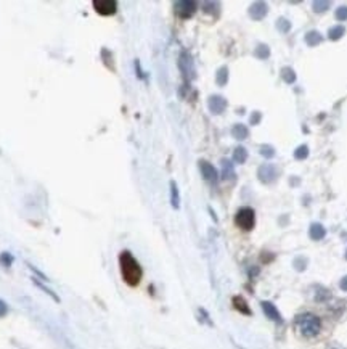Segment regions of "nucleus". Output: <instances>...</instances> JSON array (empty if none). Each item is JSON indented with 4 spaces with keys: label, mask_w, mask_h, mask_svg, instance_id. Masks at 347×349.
Masks as SVG:
<instances>
[{
    "label": "nucleus",
    "mask_w": 347,
    "mask_h": 349,
    "mask_svg": "<svg viewBox=\"0 0 347 349\" xmlns=\"http://www.w3.org/2000/svg\"><path fill=\"white\" fill-rule=\"evenodd\" d=\"M119 267H121V275L124 281L129 286H137L140 283L141 277H143V270L139 264L137 259L130 251H122L119 255Z\"/></svg>",
    "instance_id": "nucleus-1"
},
{
    "label": "nucleus",
    "mask_w": 347,
    "mask_h": 349,
    "mask_svg": "<svg viewBox=\"0 0 347 349\" xmlns=\"http://www.w3.org/2000/svg\"><path fill=\"white\" fill-rule=\"evenodd\" d=\"M296 328L302 336H317L322 330V322L314 314H301L296 317Z\"/></svg>",
    "instance_id": "nucleus-2"
},
{
    "label": "nucleus",
    "mask_w": 347,
    "mask_h": 349,
    "mask_svg": "<svg viewBox=\"0 0 347 349\" xmlns=\"http://www.w3.org/2000/svg\"><path fill=\"white\" fill-rule=\"evenodd\" d=\"M179 68L182 71V76H184V79L186 82H190L191 79H195L196 70H195V65H193L191 55L186 52V50H184V52H182L180 56H179Z\"/></svg>",
    "instance_id": "nucleus-3"
},
{
    "label": "nucleus",
    "mask_w": 347,
    "mask_h": 349,
    "mask_svg": "<svg viewBox=\"0 0 347 349\" xmlns=\"http://www.w3.org/2000/svg\"><path fill=\"white\" fill-rule=\"evenodd\" d=\"M235 224L241 230H251L255 224V214L251 208H241L235 216Z\"/></svg>",
    "instance_id": "nucleus-4"
},
{
    "label": "nucleus",
    "mask_w": 347,
    "mask_h": 349,
    "mask_svg": "<svg viewBox=\"0 0 347 349\" xmlns=\"http://www.w3.org/2000/svg\"><path fill=\"white\" fill-rule=\"evenodd\" d=\"M174 8H175L177 16H180L182 20H186L195 15L198 5H196V2H191V0H180V2L174 3Z\"/></svg>",
    "instance_id": "nucleus-5"
},
{
    "label": "nucleus",
    "mask_w": 347,
    "mask_h": 349,
    "mask_svg": "<svg viewBox=\"0 0 347 349\" xmlns=\"http://www.w3.org/2000/svg\"><path fill=\"white\" fill-rule=\"evenodd\" d=\"M92 5L96 13L101 16H111L117 11V2L115 0H93Z\"/></svg>",
    "instance_id": "nucleus-6"
},
{
    "label": "nucleus",
    "mask_w": 347,
    "mask_h": 349,
    "mask_svg": "<svg viewBox=\"0 0 347 349\" xmlns=\"http://www.w3.org/2000/svg\"><path fill=\"white\" fill-rule=\"evenodd\" d=\"M257 177L262 184H272L278 177V169L274 164H262L257 171Z\"/></svg>",
    "instance_id": "nucleus-7"
},
{
    "label": "nucleus",
    "mask_w": 347,
    "mask_h": 349,
    "mask_svg": "<svg viewBox=\"0 0 347 349\" xmlns=\"http://www.w3.org/2000/svg\"><path fill=\"white\" fill-rule=\"evenodd\" d=\"M227 98L222 95H210L208 98V108L212 115H222L227 110Z\"/></svg>",
    "instance_id": "nucleus-8"
},
{
    "label": "nucleus",
    "mask_w": 347,
    "mask_h": 349,
    "mask_svg": "<svg viewBox=\"0 0 347 349\" xmlns=\"http://www.w3.org/2000/svg\"><path fill=\"white\" fill-rule=\"evenodd\" d=\"M200 171H201V176L203 179L206 180L209 184H217L219 180V172L208 161H200Z\"/></svg>",
    "instance_id": "nucleus-9"
},
{
    "label": "nucleus",
    "mask_w": 347,
    "mask_h": 349,
    "mask_svg": "<svg viewBox=\"0 0 347 349\" xmlns=\"http://www.w3.org/2000/svg\"><path fill=\"white\" fill-rule=\"evenodd\" d=\"M267 11H269V8H267L265 2H255V3L251 5V7H249V16H251L253 20L259 21V20L265 18Z\"/></svg>",
    "instance_id": "nucleus-10"
},
{
    "label": "nucleus",
    "mask_w": 347,
    "mask_h": 349,
    "mask_svg": "<svg viewBox=\"0 0 347 349\" xmlns=\"http://www.w3.org/2000/svg\"><path fill=\"white\" fill-rule=\"evenodd\" d=\"M220 167H222V172H220L222 179L224 180H233L235 179V167H233V163L230 160L224 158V160L220 161Z\"/></svg>",
    "instance_id": "nucleus-11"
},
{
    "label": "nucleus",
    "mask_w": 347,
    "mask_h": 349,
    "mask_svg": "<svg viewBox=\"0 0 347 349\" xmlns=\"http://www.w3.org/2000/svg\"><path fill=\"white\" fill-rule=\"evenodd\" d=\"M262 309H264V314L270 320H275V322L281 324V315L278 312V309L275 307V304H272L269 301H262Z\"/></svg>",
    "instance_id": "nucleus-12"
},
{
    "label": "nucleus",
    "mask_w": 347,
    "mask_h": 349,
    "mask_svg": "<svg viewBox=\"0 0 347 349\" xmlns=\"http://www.w3.org/2000/svg\"><path fill=\"white\" fill-rule=\"evenodd\" d=\"M309 235L312 240H322L326 235V230L322 224H312L309 229Z\"/></svg>",
    "instance_id": "nucleus-13"
},
{
    "label": "nucleus",
    "mask_w": 347,
    "mask_h": 349,
    "mask_svg": "<svg viewBox=\"0 0 347 349\" xmlns=\"http://www.w3.org/2000/svg\"><path fill=\"white\" fill-rule=\"evenodd\" d=\"M231 135L236 140H244V139H248L249 131H248V127L244 126V124H235V126L231 127Z\"/></svg>",
    "instance_id": "nucleus-14"
},
{
    "label": "nucleus",
    "mask_w": 347,
    "mask_h": 349,
    "mask_svg": "<svg viewBox=\"0 0 347 349\" xmlns=\"http://www.w3.org/2000/svg\"><path fill=\"white\" fill-rule=\"evenodd\" d=\"M231 302H233V307L236 309V311H240L241 314H251V309H249V306H248V302L244 301V298H241V296H235L231 300Z\"/></svg>",
    "instance_id": "nucleus-15"
},
{
    "label": "nucleus",
    "mask_w": 347,
    "mask_h": 349,
    "mask_svg": "<svg viewBox=\"0 0 347 349\" xmlns=\"http://www.w3.org/2000/svg\"><path fill=\"white\" fill-rule=\"evenodd\" d=\"M170 205H172L174 209H179V206H180V195H179V187H177V184L174 182H170Z\"/></svg>",
    "instance_id": "nucleus-16"
},
{
    "label": "nucleus",
    "mask_w": 347,
    "mask_h": 349,
    "mask_svg": "<svg viewBox=\"0 0 347 349\" xmlns=\"http://www.w3.org/2000/svg\"><path fill=\"white\" fill-rule=\"evenodd\" d=\"M323 42V36L318 31H310L305 34V44L310 45V47H315V45Z\"/></svg>",
    "instance_id": "nucleus-17"
},
{
    "label": "nucleus",
    "mask_w": 347,
    "mask_h": 349,
    "mask_svg": "<svg viewBox=\"0 0 347 349\" xmlns=\"http://www.w3.org/2000/svg\"><path fill=\"white\" fill-rule=\"evenodd\" d=\"M215 82H217V86L224 87L227 82H229V68L227 66H222L217 70L215 72Z\"/></svg>",
    "instance_id": "nucleus-18"
},
{
    "label": "nucleus",
    "mask_w": 347,
    "mask_h": 349,
    "mask_svg": "<svg viewBox=\"0 0 347 349\" xmlns=\"http://www.w3.org/2000/svg\"><path fill=\"white\" fill-rule=\"evenodd\" d=\"M346 34V27L344 26H333V27H329V31H328V37L331 39V41H339L341 37H343Z\"/></svg>",
    "instance_id": "nucleus-19"
},
{
    "label": "nucleus",
    "mask_w": 347,
    "mask_h": 349,
    "mask_svg": "<svg viewBox=\"0 0 347 349\" xmlns=\"http://www.w3.org/2000/svg\"><path fill=\"white\" fill-rule=\"evenodd\" d=\"M248 158V150L244 146H236L235 151H233V161L238 163V164H243Z\"/></svg>",
    "instance_id": "nucleus-20"
},
{
    "label": "nucleus",
    "mask_w": 347,
    "mask_h": 349,
    "mask_svg": "<svg viewBox=\"0 0 347 349\" xmlns=\"http://www.w3.org/2000/svg\"><path fill=\"white\" fill-rule=\"evenodd\" d=\"M259 153L262 155L265 160H272V158L275 156V148L272 145H267V143H264V145H260L259 146Z\"/></svg>",
    "instance_id": "nucleus-21"
},
{
    "label": "nucleus",
    "mask_w": 347,
    "mask_h": 349,
    "mask_svg": "<svg viewBox=\"0 0 347 349\" xmlns=\"http://www.w3.org/2000/svg\"><path fill=\"white\" fill-rule=\"evenodd\" d=\"M254 55L257 56L259 60H267L269 58V55H270V48L267 47V45H264V44H260L257 48H255V52H254Z\"/></svg>",
    "instance_id": "nucleus-22"
},
{
    "label": "nucleus",
    "mask_w": 347,
    "mask_h": 349,
    "mask_svg": "<svg viewBox=\"0 0 347 349\" xmlns=\"http://www.w3.org/2000/svg\"><path fill=\"white\" fill-rule=\"evenodd\" d=\"M281 77L284 79V82L293 84L296 81V72L293 71V68H283V70H281Z\"/></svg>",
    "instance_id": "nucleus-23"
},
{
    "label": "nucleus",
    "mask_w": 347,
    "mask_h": 349,
    "mask_svg": "<svg viewBox=\"0 0 347 349\" xmlns=\"http://www.w3.org/2000/svg\"><path fill=\"white\" fill-rule=\"evenodd\" d=\"M307 156H309V146L307 145H301V146L296 148V151H294L296 160H305Z\"/></svg>",
    "instance_id": "nucleus-24"
},
{
    "label": "nucleus",
    "mask_w": 347,
    "mask_h": 349,
    "mask_svg": "<svg viewBox=\"0 0 347 349\" xmlns=\"http://www.w3.org/2000/svg\"><path fill=\"white\" fill-rule=\"evenodd\" d=\"M312 8H314L315 13H323L329 8V2H320V0H315L312 2Z\"/></svg>",
    "instance_id": "nucleus-25"
},
{
    "label": "nucleus",
    "mask_w": 347,
    "mask_h": 349,
    "mask_svg": "<svg viewBox=\"0 0 347 349\" xmlns=\"http://www.w3.org/2000/svg\"><path fill=\"white\" fill-rule=\"evenodd\" d=\"M277 29L280 31V32H288L289 29H291V23H289L286 18H280L277 21Z\"/></svg>",
    "instance_id": "nucleus-26"
},
{
    "label": "nucleus",
    "mask_w": 347,
    "mask_h": 349,
    "mask_svg": "<svg viewBox=\"0 0 347 349\" xmlns=\"http://www.w3.org/2000/svg\"><path fill=\"white\" fill-rule=\"evenodd\" d=\"M11 262H13V256H11L10 253H2V255H0V264H2L3 267H10Z\"/></svg>",
    "instance_id": "nucleus-27"
},
{
    "label": "nucleus",
    "mask_w": 347,
    "mask_h": 349,
    "mask_svg": "<svg viewBox=\"0 0 347 349\" xmlns=\"http://www.w3.org/2000/svg\"><path fill=\"white\" fill-rule=\"evenodd\" d=\"M203 7H204V11H206V13H214V8H215V11H219L220 5L215 2H206V3H203Z\"/></svg>",
    "instance_id": "nucleus-28"
},
{
    "label": "nucleus",
    "mask_w": 347,
    "mask_h": 349,
    "mask_svg": "<svg viewBox=\"0 0 347 349\" xmlns=\"http://www.w3.org/2000/svg\"><path fill=\"white\" fill-rule=\"evenodd\" d=\"M336 20L338 21H346L347 20V7H339L336 10Z\"/></svg>",
    "instance_id": "nucleus-29"
},
{
    "label": "nucleus",
    "mask_w": 347,
    "mask_h": 349,
    "mask_svg": "<svg viewBox=\"0 0 347 349\" xmlns=\"http://www.w3.org/2000/svg\"><path fill=\"white\" fill-rule=\"evenodd\" d=\"M34 283H36V285L39 286V288H42V290H44L45 293H47V295H50V296H52L55 301H58V298H56V296H55V293H53V291H50L48 288H45V286H44V285L41 283V281H37L36 279H34Z\"/></svg>",
    "instance_id": "nucleus-30"
},
{
    "label": "nucleus",
    "mask_w": 347,
    "mask_h": 349,
    "mask_svg": "<svg viewBox=\"0 0 347 349\" xmlns=\"http://www.w3.org/2000/svg\"><path fill=\"white\" fill-rule=\"evenodd\" d=\"M260 117H262V115H260L259 111H254L253 115H251V119H249V124H253V126H255V124H259V122H260Z\"/></svg>",
    "instance_id": "nucleus-31"
},
{
    "label": "nucleus",
    "mask_w": 347,
    "mask_h": 349,
    "mask_svg": "<svg viewBox=\"0 0 347 349\" xmlns=\"http://www.w3.org/2000/svg\"><path fill=\"white\" fill-rule=\"evenodd\" d=\"M305 259H302V257H299V259H296L294 261V266H296V269H299V270H304L305 269Z\"/></svg>",
    "instance_id": "nucleus-32"
},
{
    "label": "nucleus",
    "mask_w": 347,
    "mask_h": 349,
    "mask_svg": "<svg viewBox=\"0 0 347 349\" xmlns=\"http://www.w3.org/2000/svg\"><path fill=\"white\" fill-rule=\"evenodd\" d=\"M8 312V306H7V302L0 300V317H3V315H7Z\"/></svg>",
    "instance_id": "nucleus-33"
},
{
    "label": "nucleus",
    "mask_w": 347,
    "mask_h": 349,
    "mask_svg": "<svg viewBox=\"0 0 347 349\" xmlns=\"http://www.w3.org/2000/svg\"><path fill=\"white\" fill-rule=\"evenodd\" d=\"M339 286H341V290H343V291H347V275H346L343 280H341Z\"/></svg>",
    "instance_id": "nucleus-34"
},
{
    "label": "nucleus",
    "mask_w": 347,
    "mask_h": 349,
    "mask_svg": "<svg viewBox=\"0 0 347 349\" xmlns=\"http://www.w3.org/2000/svg\"><path fill=\"white\" fill-rule=\"evenodd\" d=\"M346 259H347V251H346Z\"/></svg>",
    "instance_id": "nucleus-35"
}]
</instances>
